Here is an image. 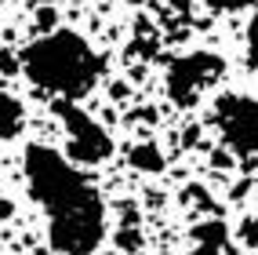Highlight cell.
Segmentation results:
<instances>
[{
  "label": "cell",
  "instance_id": "obj_1",
  "mask_svg": "<svg viewBox=\"0 0 258 255\" xmlns=\"http://www.w3.org/2000/svg\"><path fill=\"white\" fill-rule=\"evenodd\" d=\"M22 172L29 197L47 212V248L55 255H95L106 237V204L58 149L26 146Z\"/></svg>",
  "mask_w": 258,
  "mask_h": 255
},
{
  "label": "cell",
  "instance_id": "obj_2",
  "mask_svg": "<svg viewBox=\"0 0 258 255\" xmlns=\"http://www.w3.org/2000/svg\"><path fill=\"white\" fill-rule=\"evenodd\" d=\"M19 66L33 88L51 91L58 98H70V102L88 95L98 84L102 70H106L102 55L73 29H55L47 37L33 40L19 55Z\"/></svg>",
  "mask_w": 258,
  "mask_h": 255
},
{
  "label": "cell",
  "instance_id": "obj_3",
  "mask_svg": "<svg viewBox=\"0 0 258 255\" xmlns=\"http://www.w3.org/2000/svg\"><path fill=\"white\" fill-rule=\"evenodd\" d=\"M55 117L62 121L70 142H66V161L70 164H102L106 157H113V139L91 113H84L77 102L70 98H55L51 102Z\"/></svg>",
  "mask_w": 258,
  "mask_h": 255
},
{
  "label": "cell",
  "instance_id": "obj_4",
  "mask_svg": "<svg viewBox=\"0 0 258 255\" xmlns=\"http://www.w3.org/2000/svg\"><path fill=\"white\" fill-rule=\"evenodd\" d=\"M226 73V59L215 55V51H189L167 62V95L178 110L197 106L200 91L215 88Z\"/></svg>",
  "mask_w": 258,
  "mask_h": 255
},
{
  "label": "cell",
  "instance_id": "obj_5",
  "mask_svg": "<svg viewBox=\"0 0 258 255\" xmlns=\"http://www.w3.org/2000/svg\"><path fill=\"white\" fill-rule=\"evenodd\" d=\"M215 121L226 146L240 157L258 153V98L247 95H218L215 102Z\"/></svg>",
  "mask_w": 258,
  "mask_h": 255
},
{
  "label": "cell",
  "instance_id": "obj_6",
  "mask_svg": "<svg viewBox=\"0 0 258 255\" xmlns=\"http://www.w3.org/2000/svg\"><path fill=\"white\" fill-rule=\"evenodd\" d=\"M193 248L189 255H236L233 241H229V230L222 219H208V223H197L193 226Z\"/></svg>",
  "mask_w": 258,
  "mask_h": 255
},
{
  "label": "cell",
  "instance_id": "obj_7",
  "mask_svg": "<svg viewBox=\"0 0 258 255\" xmlns=\"http://www.w3.org/2000/svg\"><path fill=\"white\" fill-rule=\"evenodd\" d=\"M26 128V110H22V102L8 95V91H0V142H8L15 139Z\"/></svg>",
  "mask_w": 258,
  "mask_h": 255
},
{
  "label": "cell",
  "instance_id": "obj_8",
  "mask_svg": "<svg viewBox=\"0 0 258 255\" xmlns=\"http://www.w3.org/2000/svg\"><path fill=\"white\" fill-rule=\"evenodd\" d=\"M127 161H131V168L135 172H146V175H157V172H164V153L153 146V142H139V146H131L127 149Z\"/></svg>",
  "mask_w": 258,
  "mask_h": 255
},
{
  "label": "cell",
  "instance_id": "obj_9",
  "mask_svg": "<svg viewBox=\"0 0 258 255\" xmlns=\"http://www.w3.org/2000/svg\"><path fill=\"white\" fill-rule=\"evenodd\" d=\"M113 244H116V255H135V251L142 248V233L131 230V226H124V230H116Z\"/></svg>",
  "mask_w": 258,
  "mask_h": 255
},
{
  "label": "cell",
  "instance_id": "obj_10",
  "mask_svg": "<svg viewBox=\"0 0 258 255\" xmlns=\"http://www.w3.org/2000/svg\"><path fill=\"white\" fill-rule=\"evenodd\" d=\"M247 66L258 73V8L251 15V26H247Z\"/></svg>",
  "mask_w": 258,
  "mask_h": 255
},
{
  "label": "cell",
  "instance_id": "obj_11",
  "mask_svg": "<svg viewBox=\"0 0 258 255\" xmlns=\"http://www.w3.org/2000/svg\"><path fill=\"white\" fill-rule=\"evenodd\" d=\"M55 26H58V11L44 4V8L37 11V29H40L44 37H47V33H55Z\"/></svg>",
  "mask_w": 258,
  "mask_h": 255
},
{
  "label": "cell",
  "instance_id": "obj_12",
  "mask_svg": "<svg viewBox=\"0 0 258 255\" xmlns=\"http://www.w3.org/2000/svg\"><path fill=\"white\" fill-rule=\"evenodd\" d=\"M19 70H22V66H19V55H15L11 47H0V73H4V77H15Z\"/></svg>",
  "mask_w": 258,
  "mask_h": 255
},
{
  "label": "cell",
  "instance_id": "obj_13",
  "mask_svg": "<svg viewBox=\"0 0 258 255\" xmlns=\"http://www.w3.org/2000/svg\"><path fill=\"white\" fill-rule=\"evenodd\" d=\"M240 241H244V244H258V215L254 219H244V226H240Z\"/></svg>",
  "mask_w": 258,
  "mask_h": 255
},
{
  "label": "cell",
  "instance_id": "obj_14",
  "mask_svg": "<svg viewBox=\"0 0 258 255\" xmlns=\"http://www.w3.org/2000/svg\"><path fill=\"white\" fill-rule=\"evenodd\" d=\"M211 11H240V8H247L251 0H204Z\"/></svg>",
  "mask_w": 258,
  "mask_h": 255
},
{
  "label": "cell",
  "instance_id": "obj_15",
  "mask_svg": "<svg viewBox=\"0 0 258 255\" xmlns=\"http://www.w3.org/2000/svg\"><path fill=\"white\" fill-rule=\"evenodd\" d=\"M11 215H15V200H8V197H0V223H8Z\"/></svg>",
  "mask_w": 258,
  "mask_h": 255
},
{
  "label": "cell",
  "instance_id": "obj_16",
  "mask_svg": "<svg viewBox=\"0 0 258 255\" xmlns=\"http://www.w3.org/2000/svg\"><path fill=\"white\" fill-rule=\"evenodd\" d=\"M211 164H215V168H229L233 161H229V153H222V149H218L215 157H211Z\"/></svg>",
  "mask_w": 258,
  "mask_h": 255
},
{
  "label": "cell",
  "instance_id": "obj_17",
  "mask_svg": "<svg viewBox=\"0 0 258 255\" xmlns=\"http://www.w3.org/2000/svg\"><path fill=\"white\" fill-rule=\"evenodd\" d=\"M113 98H127V84H113Z\"/></svg>",
  "mask_w": 258,
  "mask_h": 255
},
{
  "label": "cell",
  "instance_id": "obj_18",
  "mask_svg": "<svg viewBox=\"0 0 258 255\" xmlns=\"http://www.w3.org/2000/svg\"><path fill=\"white\" fill-rule=\"evenodd\" d=\"M33 255H55V251H51V248H37V251H33Z\"/></svg>",
  "mask_w": 258,
  "mask_h": 255
},
{
  "label": "cell",
  "instance_id": "obj_19",
  "mask_svg": "<svg viewBox=\"0 0 258 255\" xmlns=\"http://www.w3.org/2000/svg\"><path fill=\"white\" fill-rule=\"evenodd\" d=\"M109 255H116V251H109Z\"/></svg>",
  "mask_w": 258,
  "mask_h": 255
}]
</instances>
